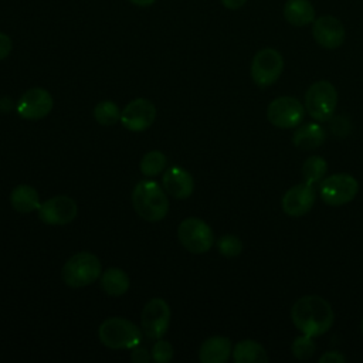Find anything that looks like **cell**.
<instances>
[{
    "mask_svg": "<svg viewBox=\"0 0 363 363\" xmlns=\"http://www.w3.org/2000/svg\"><path fill=\"white\" fill-rule=\"evenodd\" d=\"M291 320L301 333L316 337L332 328L335 313L330 303L322 296L306 295L292 305Z\"/></svg>",
    "mask_w": 363,
    "mask_h": 363,
    "instance_id": "obj_1",
    "label": "cell"
},
{
    "mask_svg": "<svg viewBox=\"0 0 363 363\" xmlns=\"http://www.w3.org/2000/svg\"><path fill=\"white\" fill-rule=\"evenodd\" d=\"M135 211L146 221H160L169 211L164 189L153 180H140L132 191Z\"/></svg>",
    "mask_w": 363,
    "mask_h": 363,
    "instance_id": "obj_2",
    "label": "cell"
},
{
    "mask_svg": "<svg viewBox=\"0 0 363 363\" xmlns=\"http://www.w3.org/2000/svg\"><path fill=\"white\" fill-rule=\"evenodd\" d=\"M98 337L101 343L109 349H132L140 343L142 332L133 322L113 316L99 325Z\"/></svg>",
    "mask_w": 363,
    "mask_h": 363,
    "instance_id": "obj_3",
    "label": "cell"
},
{
    "mask_svg": "<svg viewBox=\"0 0 363 363\" xmlns=\"http://www.w3.org/2000/svg\"><path fill=\"white\" fill-rule=\"evenodd\" d=\"M102 272L101 262L96 255L88 251H81L68 258L61 271L64 284L71 288H82L94 284Z\"/></svg>",
    "mask_w": 363,
    "mask_h": 363,
    "instance_id": "obj_4",
    "label": "cell"
},
{
    "mask_svg": "<svg viewBox=\"0 0 363 363\" xmlns=\"http://www.w3.org/2000/svg\"><path fill=\"white\" fill-rule=\"evenodd\" d=\"M337 105V91L329 81H316L305 92V111L318 122L329 121Z\"/></svg>",
    "mask_w": 363,
    "mask_h": 363,
    "instance_id": "obj_5",
    "label": "cell"
},
{
    "mask_svg": "<svg viewBox=\"0 0 363 363\" xmlns=\"http://www.w3.org/2000/svg\"><path fill=\"white\" fill-rule=\"evenodd\" d=\"M284 71V57L282 54L271 47L262 48L255 52L250 74L254 84L259 88H267L275 84Z\"/></svg>",
    "mask_w": 363,
    "mask_h": 363,
    "instance_id": "obj_6",
    "label": "cell"
},
{
    "mask_svg": "<svg viewBox=\"0 0 363 363\" xmlns=\"http://www.w3.org/2000/svg\"><path fill=\"white\" fill-rule=\"evenodd\" d=\"M182 245L193 254H204L214 244V234L210 225L197 217L184 218L177 228Z\"/></svg>",
    "mask_w": 363,
    "mask_h": 363,
    "instance_id": "obj_7",
    "label": "cell"
},
{
    "mask_svg": "<svg viewBox=\"0 0 363 363\" xmlns=\"http://www.w3.org/2000/svg\"><path fill=\"white\" fill-rule=\"evenodd\" d=\"M359 191L357 180L347 173H336L323 179L319 186V196L323 203L337 207L350 203Z\"/></svg>",
    "mask_w": 363,
    "mask_h": 363,
    "instance_id": "obj_8",
    "label": "cell"
},
{
    "mask_svg": "<svg viewBox=\"0 0 363 363\" xmlns=\"http://www.w3.org/2000/svg\"><path fill=\"white\" fill-rule=\"evenodd\" d=\"M267 118L271 125L279 129H292L302 123L305 118V106L292 96H279L269 102Z\"/></svg>",
    "mask_w": 363,
    "mask_h": 363,
    "instance_id": "obj_9",
    "label": "cell"
},
{
    "mask_svg": "<svg viewBox=\"0 0 363 363\" xmlns=\"http://www.w3.org/2000/svg\"><path fill=\"white\" fill-rule=\"evenodd\" d=\"M170 323V308L162 298L150 299L142 309L140 325L149 339H160L166 335Z\"/></svg>",
    "mask_w": 363,
    "mask_h": 363,
    "instance_id": "obj_10",
    "label": "cell"
},
{
    "mask_svg": "<svg viewBox=\"0 0 363 363\" xmlns=\"http://www.w3.org/2000/svg\"><path fill=\"white\" fill-rule=\"evenodd\" d=\"M78 213V207L74 199L69 196L58 194L40 204L37 214L38 218L48 225H65L69 224Z\"/></svg>",
    "mask_w": 363,
    "mask_h": 363,
    "instance_id": "obj_11",
    "label": "cell"
},
{
    "mask_svg": "<svg viewBox=\"0 0 363 363\" xmlns=\"http://www.w3.org/2000/svg\"><path fill=\"white\" fill-rule=\"evenodd\" d=\"M54 101L51 94L40 86L27 89L17 101L16 111L18 116L28 121H37L47 116L52 109Z\"/></svg>",
    "mask_w": 363,
    "mask_h": 363,
    "instance_id": "obj_12",
    "label": "cell"
},
{
    "mask_svg": "<svg viewBox=\"0 0 363 363\" xmlns=\"http://www.w3.org/2000/svg\"><path fill=\"white\" fill-rule=\"evenodd\" d=\"M312 35L318 45L325 50L339 48L346 37L343 23L330 14H323L312 23Z\"/></svg>",
    "mask_w": 363,
    "mask_h": 363,
    "instance_id": "obj_13",
    "label": "cell"
},
{
    "mask_svg": "<svg viewBox=\"0 0 363 363\" xmlns=\"http://www.w3.org/2000/svg\"><path fill=\"white\" fill-rule=\"evenodd\" d=\"M156 118L155 105L146 98H136L130 101L121 111V123L130 132H142L150 128Z\"/></svg>",
    "mask_w": 363,
    "mask_h": 363,
    "instance_id": "obj_14",
    "label": "cell"
},
{
    "mask_svg": "<svg viewBox=\"0 0 363 363\" xmlns=\"http://www.w3.org/2000/svg\"><path fill=\"white\" fill-rule=\"evenodd\" d=\"M316 200V191L313 184L306 182L292 186L282 196L281 207L289 217H302L313 207Z\"/></svg>",
    "mask_w": 363,
    "mask_h": 363,
    "instance_id": "obj_15",
    "label": "cell"
},
{
    "mask_svg": "<svg viewBox=\"0 0 363 363\" xmlns=\"http://www.w3.org/2000/svg\"><path fill=\"white\" fill-rule=\"evenodd\" d=\"M162 186L174 199H187L194 190L191 174L180 166L169 167L162 176Z\"/></svg>",
    "mask_w": 363,
    "mask_h": 363,
    "instance_id": "obj_16",
    "label": "cell"
},
{
    "mask_svg": "<svg viewBox=\"0 0 363 363\" xmlns=\"http://www.w3.org/2000/svg\"><path fill=\"white\" fill-rule=\"evenodd\" d=\"M231 354V340L225 336H211L206 339L199 350V359L203 363H225Z\"/></svg>",
    "mask_w": 363,
    "mask_h": 363,
    "instance_id": "obj_17",
    "label": "cell"
},
{
    "mask_svg": "<svg viewBox=\"0 0 363 363\" xmlns=\"http://www.w3.org/2000/svg\"><path fill=\"white\" fill-rule=\"evenodd\" d=\"M282 16L291 26L305 27L315 21L316 10L309 0H286Z\"/></svg>",
    "mask_w": 363,
    "mask_h": 363,
    "instance_id": "obj_18",
    "label": "cell"
},
{
    "mask_svg": "<svg viewBox=\"0 0 363 363\" xmlns=\"http://www.w3.org/2000/svg\"><path fill=\"white\" fill-rule=\"evenodd\" d=\"M325 129L315 122L298 125L292 135V143L301 150H313L319 147L325 142Z\"/></svg>",
    "mask_w": 363,
    "mask_h": 363,
    "instance_id": "obj_19",
    "label": "cell"
},
{
    "mask_svg": "<svg viewBox=\"0 0 363 363\" xmlns=\"http://www.w3.org/2000/svg\"><path fill=\"white\" fill-rule=\"evenodd\" d=\"M11 207L17 213H31L40 207V196L37 190L28 184H18L11 190L10 194Z\"/></svg>",
    "mask_w": 363,
    "mask_h": 363,
    "instance_id": "obj_20",
    "label": "cell"
},
{
    "mask_svg": "<svg viewBox=\"0 0 363 363\" xmlns=\"http://www.w3.org/2000/svg\"><path fill=\"white\" fill-rule=\"evenodd\" d=\"M233 359L235 363H267L269 360L265 347L251 339L241 340L234 346Z\"/></svg>",
    "mask_w": 363,
    "mask_h": 363,
    "instance_id": "obj_21",
    "label": "cell"
},
{
    "mask_svg": "<svg viewBox=\"0 0 363 363\" xmlns=\"http://www.w3.org/2000/svg\"><path fill=\"white\" fill-rule=\"evenodd\" d=\"M130 286L129 277L121 268H108L101 275V288L109 296H121Z\"/></svg>",
    "mask_w": 363,
    "mask_h": 363,
    "instance_id": "obj_22",
    "label": "cell"
},
{
    "mask_svg": "<svg viewBox=\"0 0 363 363\" xmlns=\"http://www.w3.org/2000/svg\"><path fill=\"white\" fill-rule=\"evenodd\" d=\"M326 172H328V163L322 156H311L302 164L303 180L309 184L322 182Z\"/></svg>",
    "mask_w": 363,
    "mask_h": 363,
    "instance_id": "obj_23",
    "label": "cell"
},
{
    "mask_svg": "<svg viewBox=\"0 0 363 363\" xmlns=\"http://www.w3.org/2000/svg\"><path fill=\"white\" fill-rule=\"evenodd\" d=\"M94 118L102 126H112L121 119L119 106L113 101H101L94 108Z\"/></svg>",
    "mask_w": 363,
    "mask_h": 363,
    "instance_id": "obj_24",
    "label": "cell"
},
{
    "mask_svg": "<svg viewBox=\"0 0 363 363\" xmlns=\"http://www.w3.org/2000/svg\"><path fill=\"white\" fill-rule=\"evenodd\" d=\"M166 156L163 152L160 150H150L146 155H143L142 160H140V172L147 176H157L159 173H162L166 167Z\"/></svg>",
    "mask_w": 363,
    "mask_h": 363,
    "instance_id": "obj_25",
    "label": "cell"
},
{
    "mask_svg": "<svg viewBox=\"0 0 363 363\" xmlns=\"http://www.w3.org/2000/svg\"><path fill=\"white\" fill-rule=\"evenodd\" d=\"M315 349H316V343L313 342L312 336H308L303 333L301 336L295 337L291 345V352H292L294 357H296L299 360H306V359L312 357V354L315 353Z\"/></svg>",
    "mask_w": 363,
    "mask_h": 363,
    "instance_id": "obj_26",
    "label": "cell"
},
{
    "mask_svg": "<svg viewBox=\"0 0 363 363\" xmlns=\"http://www.w3.org/2000/svg\"><path fill=\"white\" fill-rule=\"evenodd\" d=\"M217 250L221 255H224L227 258H233V257H237L241 254L242 241L237 235L227 234L217 240Z\"/></svg>",
    "mask_w": 363,
    "mask_h": 363,
    "instance_id": "obj_27",
    "label": "cell"
},
{
    "mask_svg": "<svg viewBox=\"0 0 363 363\" xmlns=\"http://www.w3.org/2000/svg\"><path fill=\"white\" fill-rule=\"evenodd\" d=\"M150 356L157 363H167L173 359L174 349L167 340H163L160 337V339H156V342L150 350Z\"/></svg>",
    "mask_w": 363,
    "mask_h": 363,
    "instance_id": "obj_28",
    "label": "cell"
},
{
    "mask_svg": "<svg viewBox=\"0 0 363 363\" xmlns=\"http://www.w3.org/2000/svg\"><path fill=\"white\" fill-rule=\"evenodd\" d=\"M13 50V41L9 34L0 31V61L7 58Z\"/></svg>",
    "mask_w": 363,
    "mask_h": 363,
    "instance_id": "obj_29",
    "label": "cell"
},
{
    "mask_svg": "<svg viewBox=\"0 0 363 363\" xmlns=\"http://www.w3.org/2000/svg\"><path fill=\"white\" fill-rule=\"evenodd\" d=\"M152 359V356L149 354V352L142 347V346H135L132 347V353H130V360L135 363H147Z\"/></svg>",
    "mask_w": 363,
    "mask_h": 363,
    "instance_id": "obj_30",
    "label": "cell"
},
{
    "mask_svg": "<svg viewBox=\"0 0 363 363\" xmlns=\"http://www.w3.org/2000/svg\"><path fill=\"white\" fill-rule=\"evenodd\" d=\"M346 357L337 352V350H329L325 352L320 357H319V363H345Z\"/></svg>",
    "mask_w": 363,
    "mask_h": 363,
    "instance_id": "obj_31",
    "label": "cell"
},
{
    "mask_svg": "<svg viewBox=\"0 0 363 363\" xmlns=\"http://www.w3.org/2000/svg\"><path fill=\"white\" fill-rule=\"evenodd\" d=\"M220 1L227 10H238L247 3V0H220Z\"/></svg>",
    "mask_w": 363,
    "mask_h": 363,
    "instance_id": "obj_32",
    "label": "cell"
},
{
    "mask_svg": "<svg viewBox=\"0 0 363 363\" xmlns=\"http://www.w3.org/2000/svg\"><path fill=\"white\" fill-rule=\"evenodd\" d=\"M128 1H130L132 4H135L138 7H149L156 3V0H128Z\"/></svg>",
    "mask_w": 363,
    "mask_h": 363,
    "instance_id": "obj_33",
    "label": "cell"
},
{
    "mask_svg": "<svg viewBox=\"0 0 363 363\" xmlns=\"http://www.w3.org/2000/svg\"><path fill=\"white\" fill-rule=\"evenodd\" d=\"M360 328H362V333H363V318H362V325H360Z\"/></svg>",
    "mask_w": 363,
    "mask_h": 363,
    "instance_id": "obj_34",
    "label": "cell"
}]
</instances>
